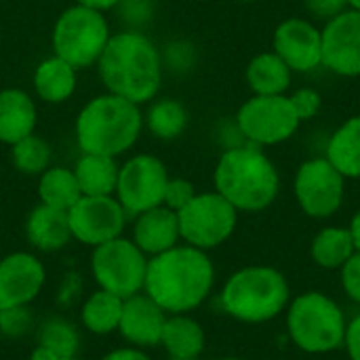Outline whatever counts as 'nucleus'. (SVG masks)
Masks as SVG:
<instances>
[{"mask_svg": "<svg viewBox=\"0 0 360 360\" xmlns=\"http://www.w3.org/2000/svg\"><path fill=\"white\" fill-rule=\"evenodd\" d=\"M285 325L291 344L306 354L323 356L344 348L346 314L323 291H304L293 297L285 310Z\"/></svg>", "mask_w": 360, "mask_h": 360, "instance_id": "423d86ee", "label": "nucleus"}, {"mask_svg": "<svg viewBox=\"0 0 360 360\" xmlns=\"http://www.w3.org/2000/svg\"><path fill=\"white\" fill-rule=\"evenodd\" d=\"M127 217L129 215L116 196H80L68 211L72 238L89 247L122 236Z\"/></svg>", "mask_w": 360, "mask_h": 360, "instance_id": "ddd939ff", "label": "nucleus"}, {"mask_svg": "<svg viewBox=\"0 0 360 360\" xmlns=\"http://www.w3.org/2000/svg\"><path fill=\"white\" fill-rule=\"evenodd\" d=\"M215 287V266L207 251L177 245L150 257L143 293L167 314H190L200 308Z\"/></svg>", "mask_w": 360, "mask_h": 360, "instance_id": "f257e3e1", "label": "nucleus"}, {"mask_svg": "<svg viewBox=\"0 0 360 360\" xmlns=\"http://www.w3.org/2000/svg\"><path fill=\"white\" fill-rule=\"evenodd\" d=\"M118 171L114 156L103 154H84L74 167L82 196H114L118 184Z\"/></svg>", "mask_w": 360, "mask_h": 360, "instance_id": "393cba45", "label": "nucleus"}, {"mask_svg": "<svg viewBox=\"0 0 360 360\" xmlns=\"http://www.w3.org/2000/svg\"><path fill=\"white\" fill-rule=\"evenodd\" d=\"M143 124L150 133L162 141L177 139L188 127V110L177 99H158L150 105Z\"/></svg>", "mask_w": 360, "mask_h": 360, "instance_id": "c85d7f7f", "label": "nucleus"}, {"mask_svg": "<svg viewBox=\"0 0 360 360\" xmlns=\"http://www.w3.org/2000/svg\"><path fill=\"white\" fill-rule=\"evenodd\" d=\"M169 179V171L160 158L152 154H137L120 167L114 196L127 215L135 217L162 205Z\"/></svg>", "mask_w": 360, "mask_h": 360, "instance_id": "f8f14e48", "label": "nucleus"}, {"mask_svg": "<svg viewBox=\"0 0 360 360\" xmlns=\"http://www.w3.org/2000/svg\"><path fill=\"white\" fill-rule=\"evenodd\" d=\"M348 230H350V234H352V240H354V245H356V251H360V209L352 215Z\"/></svg>", "mask_w": 360, "mask_h": 360, "instance_id": "ea45409f", "label": "nucleus"}, {"mask_svg": "<svg viewBox=\"0 0 360 360\" xmlns=\"http://www.w3.org/2000/svg\"><path fill=\"white\" fill-rule=\"evenodd\" d=\"M289 99H291V103H293V108H295V112H297L302 122L314 118L321 112V108H323L321 93L316 89H310V86L297 89L293 95H289Z\"/></svg>", "mask_w": 360, "mask_h": 360, "instance_id": "72a5a7b5", "label": "nucleus"}, {"mask_svg": "<svg viewBox=\"0 0 360 360\" xmlns=\"http://www.w3.org/2000/svg\"><path fill=\"white\" fill-rule=\"evenodd\" d=\"M38 346L49 348L59 359H76L80 346V333L76 325L63 319H51L42 325L38 335Z\"/></svg>", "mask_w": 360, "mask_h": 360, "instance_id": "7c9ffc66", "label": "nucleus"}, {"mask_svg": "<svg viewBox=\"0 0 360 360\" xmlns=\"http://www.w3.org/2000/svg\"><path fill=\"white\" fill-rule=\"evenodd\" d=\"M38 196L42 205L53 209L70 211L82 196L74 169L65 167H49L38 181Z\"/></svg>", "mask_w": 360, "mask_h": 360, "instance_id": "cd10ccee", "label": "nucleus"}, {"mask_svg": "<svg viewBox=\"0 0 360 360\" xmlns=\"http://www.w3.org/2000/svg\"><path fill=\"white\" fill-rule=\"evenodd\" d=\"M356 253L352 234L344 226H327L319 230L310 243V257L323 270H342Z\"/></svg>", "mask_w": 360, "mask_h": 360, "instance_id": "a878e982", "label": "nucleus"}, {"mask_svg": "<svg viewBox=\"0 0 360 360\" xmlns=\"http://www.w3.org/2000/svg\"><path fill=\"white\" fill-rule=\"evenodd\" d=\"M97 70L108 93L135 105L152 101L162 82V61L154 42L139 32L110 36Z\"/></svg>", "mask_w": 360, "mask_h": 360, "instance_id": "f03ea898", "label": "nucleus"}, {"mask_svg": "<svg viewBox=\"0 0 360 360\" xmlns=\"http://www.w3.org/2000/svg\"><path fill=\"white\" fill-rule=\"evenodd\" d=\"M160 346L169 359H200L207 346V333L190 314H169L160 335Z\"/></svg>", "mask_w": 360, "mask_h": 360, "instance_id": "412c9836", "label": "nucleus"}, {"mask_svg": "<svg viewBox=\"0 0 360 360\" xmlns=\"http://www.w3.org/2000/svg\"><path fill=\"white\" fill-rule=\"evenodd\" d=\"M348 8H354V11H360V0H348Z\"/></svg>", "mask_w": 360, "mask_h": 360, "instance_id": "79ce46f5", "label": "nucleus"}, {"mask_svg": "<svg viewBox=\"0 0 360 360\" xmlns=\"http://www.w3.org/2000/svg\"><path fill=\"white\" fill-rule=\"evenodd\" d=\"M196 194H198V192L194 190V184H192V181L181 179V177H175V179H169V184H167L162 205L177 213V211H181Z\"/></svg>", "mask_w": 360, "mask_h": 360, "instance_id": "473e14b6", "label": "nucleus"}, {"mask_svg": "<svg viewBox=\"0 0 360 360\" xmlns=\"http://www.w3.org/2000/svg\"><path fill=\"white\" fill-rule=\"evenodd\" d=\"M11 158L17 171L25 175H42L51 165V146L32 133L11 146Z\"/></svg>", "mask_w": 360, "mask_h": 360, "instance_id": "c756f323", "label": "nucleus"}, {"mask_svg": "<svg viewBox=\"0 0 360 360\" xmlns=\"http://www.w3.org/2000/svg\"><path fill=\"white\" fill-rule=\"evenodd\" d=\"M219 192L238 213H259L274 205L281 192V175L264 148L240 143L228 148L213 173Z\"/></svg>", "mask_w": 360, "mask_h": 360, "instance_id": "7ed1b4c3", "label": "nucleus"}, {"mask_svg": "<svg viewBox=\"0 0 360 360\" xmlns=\"http://www.w3.org/2000/svg\"><path fill=\"white\" fill-rule=\"evenodd\" d=\"M44 281V264L34 253H8L0 259V310L30 306L40 295Z\"/></svg>", "mask_w": 360, "mask_h": 360, "instance_id": "dca6fc26", "label": "nucleus"}, {"mask_svg": "<svg viewBox=\"0 0 360 360\" xmlns=\"http://www.w3.org/2000/svg\"><path fill=\"white\" fill-rule=\"evenodd\" d=\"M148 257L160 255L179 245V221L177 213L165 205L148 209L135 215L133 224V238H131Z\"/></svg>", "mask_w": 360, "mask_h": 360, "instance_id": "a211bd4d", "label": "nucleus"}, {"mask_svg": "<svg viewBox=\"0 0 360 360\" xmlns=\"http://www.w3.org/2000/svg\"><path fill=\"white\" fill-rule=\"evenodd\" d=\"M143 129L139 105L105 93L91 99L76 118V141L84 154L120 156L135 146Z\"/></svg>", "mask_w": 360, "mask_h": 360, "instance_id": "39448f33", "label": "nucleus"}, {"mask_svg": "<svg viewBox=\"0 0 360 360\" xmlns=\"http://www.w3.org/2000/svg\"><path fill=\"white\" fill-rule=\"evenodd\" d=\"M36 103L21 89H4L0 91V141L17 143L27 137L36 129Z\"/></svg>", "mask_w": 360, "mask_h": 360, "instance_id": "aec40b11", "label": "nucleus"}, {"mask_svg": "<svg viewBox=\"0 0 360 360\" xmlns=\"http://www.w3.org/2000/svg\"><path fill=\"white\" fill-rule=\"evenodd\" d=\"M167 316L169 314L141 291L124 300L118 331L135 348H154L160 346Z\"/></svg>", "mask_w": 360, "mask_h": 360, "instance_id": "f3484780", "label": "nucleus"}, {"mask_svg": "<svg viewBox=\"0 0 360 360\" xmlns=\"http://www.w3.org/2000/svg\"><path fill=\"white\" fill-rule=\"evenodd\" d=\"M272 51L293 74H310L323 65V34L310 19L289 17L276 25Z\"/></svg>", "mask_w": 360, "mask_h": 360, "instance_id": "4468645a", "label": "nucleus"}, {"mask_svg": "<svg viewBox=\"0 0 360 360\" xmlns=\"http://www.w3.org/2000/svg\"><path fill=\"white\" fill-rule=\"evenodd\" d=\"M245 78L253 95H287L293 72L274 51H264L249 61Z\"/></svg>", "mask_w": 360, "mask_h": 360, "instance_id": "4be33fe9", "label": "nucleus"}, {"mask_svg": "<svg viewBox=\"0 0 360 360\" xmlns=\"http://www.w3.org/2000/svg\"><path fill=\"white\" fill-rule=\"evenodd\" d=\"M325 158L346 179H360V114L350 116L333 131Z\"/></svg>", "mask_w": 360, "mask_h": 360, "instance_id": "5701e85b", "label": "nucleus"}, {"mask_svg": "<svg viewBox=\"0 0 360 360\" xmlns=\"http://www.w3.org/2000/svg\"><path fill=\"white\" fill-rule=\"evenodd\" d=\"M110 36V25L103 13L74 4L65 8L55 21L53 51L76 70L91 68L97 65Z\"/></svg>", "mask_w": 360, "mask_h": 360, "instance_id": "0eeeda50", "label": "nucleus"}, {"mask_svg": "<svg viewBox=\"0 0 360 360\" xmlns=\"http://www.w3.org/2000/svg\"><path fill=\"white\" fill-rule=\"evenodd\" d=\"M122 304H124L122 297H118L110 291L97 289L95 293H91L84 300V304L80 308L82 327L93 335H110V333L118 331Z\"/></svg>", "mask_w": 360, "mask_h": 360, "instance_id": "bb28decb", "label": "nucleus"}, {"mask_svg": "<svg viewBox=\"0 0 360 360\" xmlns=\"http://www.w3.org/2000/svg\"><path fill=\"white\" fill-rule=\"evenodd\" d=\"M304 6L312 17L329 21L348 8V0H304Z\"/></svg>", "mask_w": 360, "mask_h": 360, "instance_id": "c9c22d12", "label": "nucleus"}, {"mask_svg": "<svg viewBox=\"0 0 360 360\" xmlns=\"http://www.w3.org/2000/svg\"><path fill=\"white\" fill-rule=\"evenodd\" d=\"M177 221L181 240L209 253L232 238L238 211L219 192H202L177 211Z\"/></svg>", "mask_w": 360, "mask_h": 360, "instance_id": "9d476101", "label": "nucleus"}, {"mask_svg": "<svg viewBox=\"0 0 360 360\" xmlns=\"http://www.w3.org/2000/svg\"><path fill=\"white\" fill-rule=\"evenodd\" d=\"M25 238L36 251H42V253L61 251L72 240L68 211L53 209V207L40 202L27 215Z\"/></svg>", "mask_w": 360, "mask_h": 360, "instance_id": "6ab92c4d", "label": "nucleus"}, {"mask_svg": "<svg viewBox=\"0 0 360 360\" xmlns=\"http://www.w3.org/2000/svg\"><path fill=\"white\" fill-rule=\"evenodd\" d=\"M238 2H255V0H238Z\"/></svg>", "mask_w": 360, "mask_h": 360, "instance_id": "c03bdc74", "label": "nucleus"}, {"mask_svg": "<svg viewBox=\"0 0 360 360\" xmlns=\"http://www.w3.org/2000/svg\"><path fill=\"white\" fill-rule=\"evenodd\" d=\"M236 127L247 143L270 148L289 141L302 120L289 95H253L238 108Z\"/></svg>", "mask_w": 360, "mask_h": 360, "instance_id": "1a4fd4ad", "label": "nucleus"}, {"mask_svg": "<svg viewBox=\"0 0 360 360\" xmlns=\"http://www.w3.org/2000/svg\"><path fill=\"white\" fill-rule=\"evenodd\" d=\"M344 350L350 360H360V312L356 316H352L346 325Z\"/></svg>", "mask_w": 360, "mask_h": 360, "instance_id": "e433bc0d", "label": "nucleus"}, {"mask_svg": "<svg viewBox=\"0 0 360 360\" xmlns=\"http://www.w3.org/2000/svg\"><path fill=\"white\" fill-rule=\"evenodd\" d=\"M150 257L131 238H112L93 247L91 274L99 289L122 300L141 293Z\"/></svg>", "mask_w": 360, "mask_h": 360, "instance_id": "6e6552de", "label": "nucleus"}, {"mask_svg": "<svg viewBox=\"0 0 360 360\" xmlns=\"http://www.w3.org/2000/svg\"><path fill=\"white\" fill-rule=\"evenodd\" d=\"M342 289L348 295L350 302H354L360 308V251H356L340 270Z\"/></svg>", "mask_w": 360, "mask_h": 360, "instance_id": "f704fd0d", "label": "nucleus"}, {"mask_svg": "<svg viewBox=\"0 0 360 360\" xmlns=\"http://www.w3.org/2000/svg\"><path fill=\"white\" fill-rule=\"evenodd\" d=\"M30 360H61L55 352H51L49 348H44V346H36L34 348V352H32V356Z\"/></svg>", "mask_w": 360, "mask_h": 360, "instance_id": "a19ab883", "label": "nucleus"}, {"mask_svg": "<svg viewBox=\"0 0 360 360\" xmlns=\"http://www.w3.org/2000/svg\"><path fill=\"white\" fill-rule=\"evenodd\" d=\"M101 360H152L141 348L129 346V348H116L112 352H108Z\"/></svg>", "mask_w": 360, "mask_h": 360, "instance_id": "4c0bfd02", "label": "nucleus"}, {"mask_svg": "<svg viewBox=\"0 0 360 360\" xmlns=\"http://www.w3.org/2000/svg\"><path fill=\"white\" fill-rule=\"evenodd\" d=\"M219 360H247V359H240V356H226V359H219Z\"/></svg>", "mask_w": 360, "mask_h": 360, "instance_id": "37998d69", "label": "nucleus"}, {"mask_svg": "<svg viewBox=\"0 0 360 360\" xmlns=\"http://www.w3.org/2000/svg\"><path fill=\"white\" fill-rule=\"evenodd\" d=\"M61 360H78V359H61Z\"/></svg>", "mask_w": 360, "mask_h": 360, "instance_id": "49530a36", "label": "nucleus"}, {"mask_svg": "<svg viewBox=\"0 0 360 360\" xmlns=\"http://www.w3.org/2000/svg\"><path fill=\"white\" fill-rule=\"evenodd\" d=\"M34 91L46 103H61L76 91V68L53 55L34 70Z\"/></svg>", "mask_w": 360, "mask_h": 360, "instance_id": "b1692460", "label": "nucleus"}, {"mask_svg": "<svg viewBox=\"0 0 360 360\" xmlns=\"http://www.w3.org/2000/svg\"><path fill=\"white\" fill-rule=\"evenodd\" d=\"M118 2H120V0H76V4H82V6L95 8V11H99V13L114 8Z\"/></svg>", "mask_w": 360, "mask_h": 360, "instance_id": "58836bf2", "label": "nucleus"}, {"mask_svg": "<svg viewBox=\"0 0 360 360\" xmlns=\"http://www.w3.org/2000/svg\"><path fill=\"white\" fill-rule=\"evenodd\" d=\"M323 65L344 78L360 76V11L346 8L325 23Z\"/></svg>", "mask_w": 360, "mask_h": 360, "instance_id": "2eb2a0df", "label": "nucleus"}, {"mask_svg": "<svg viewBox=\"0 0 360 360\" xmlns=\"http://www.w3.org/2000/svg\"><path fill=\"white\" fill-rule=\"evenodd\" d=\"M169 360H179V359H169ZM190 360H198V359H190Z\"/></svg>", "mask_w": 360, "mask_h": 360, "instance_id": "a18cd8bd", "label": "nucleus"}, {"mask_svg": "<svg viewBox=\"0 0 360 360\" xmlns=\"http://www.w3.org/2000/svg\"><path fill=\"white\" fill-rule=\"evenodd\" d=\"M346 181L325 156L302 162L293 179V194L302 213L312 219L333 217L344 205Z\"/></svg>", "mask_w": 360, "mask_h": 360, "instance_id": "9b49d317", "label": "nucleus"}, {"mask_svg": "<svg viewBox=\"0 0 360 360\" xmlns=\"http://www.w3.org/2000/svg\"><path fill=\"white\" fill-rule=\"evenodd\" d=\"M34 325V314L30 306L4 308L0 310V333L6 338H23Z\"/></svg>", "mask_w": 360, "mask_h": 360, "instance_id": "2f4dec72", "label": "nucleus"}, {"mask_svg": "<svg viewBox=\"0 0 360 360\" xmlns=\"http://www.w3.org/2000/svg\"><path fill=\"white\" fill-rule=\"evenodd\" d=\"M291 302L287 276L274 266H245L228 276L219 304L224 312L245 325H264L278 319Z\"/></svg>", "mask_w": 360, "mask_h": 360, "instance_id": "20e7f679", "label": "nucleus"}]
</instances>
